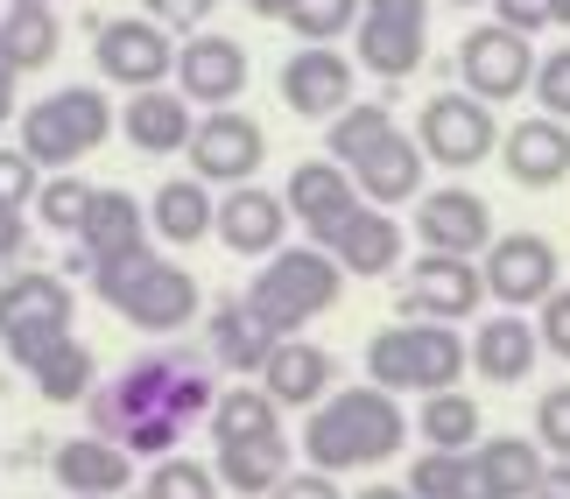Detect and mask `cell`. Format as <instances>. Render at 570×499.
Here are the masks:
<instances>
[{"instance_id": "17", "label": "cell", "mask_w": 570, "mask_h": 499, "mask_svg": "<svg viewBox=\"0 0 570 499\" xmlns=\"http://www.w3.org/2000/svg\"><path fill=\"white\" fill-rule=\"evenodd\" d=\"M415 232L430 240V253L472 260V253L493 247V211H487V198H472V190H430L423 211H415Z\"/></svg>"}, {"instance_id": "54", "label": "cell", "mask_w": 570, "mask_h": 499, "mask_svg": "<svg viewBox=\"0 0 570 499\" xmlns=\"http://www.w3.org/2000/svg\"><path fill=\"white\" fill-rule=\"evenodd\" d=\"M8 8H50V0H8Z\"/></svg>"}, {"instance_id": "19", "label": "cell", "mask_w": 570, "mask_h": 499, "mask_svg": "<svg viewBox=\"0 0 570 499\" xmlns=\"http://www.w3.org/2000/svg\"><path fill=\"white\" fill-rule=\"evenodd\" d=\"M282 226H289L282 198L275 190H254V183H239V190H226V204H212V232L226 240V253H275Z\"/></svg>"}, {"instance_id": "4", "label": "cell", "mask_w": 570, "mask_h": 499, "mask_svg": "<svg viewBox=\"0 0 570 499\" xmlns=\"http://www.w3.org/2000/svg\"><path fill=\"white\" fill-rule=\"evenodd\" d=\"M106 134H114V106L99 84H57L50 99L21 106V156L36 169H57V177L92 156Z\"/></svg>"}, {"instance_id": "46", "label": "cell", "mask_w": 570, "mask_h": 499, "mask_svg": "<svg viewBox=\"0 0 570 499\" xmlns=\"http://www.w3.org/2000/svg\"><path fill=\"white\" fill-rule=\"evenodd\" d=\"M268 499H345V492H338L332 471H289V479H282Z\"/></svg>"}, {"instance_id": "37", "label": "cell", "mask_w": 570, "mask_h": 499, "mask_svg": "<svg viewBox=\"0 0 570 499\" xmlns=\"http://www.w3.org/2000/svg\"><path fill=\"white\" fill-rule=\"evenodd\" d=\"M381 134H394L387 106H345V113L332 120V134H324V148H332V162H338V169H353Z\"/></svg>"}, {"instance_id": "33", "label": "cell", "mask_w": 570, "mask_h": 499, "mask_svg": "<svg viewBox=\"0 0 570 499\" xmlns=\"http://www.w3.org/2000/svg\"><path fill=\"white\" fill-rule=\"evenodd\" d=\"M148 226H156L169 247H190V240H205V232H212V190L197 183V177L163 183V190H156V204H148Z\"/></svg>"}, {"instance_id": "20", "label": "cell", "mask_w": 570, "mask_h": 499, "mask_svg": "<svg viewBox=\"0 0 570 499\" xmlns=\"http://www.w3.org/2000/svg\"><path fill=\"white\" fill-rule=\"evenodd\" d=\"M345 177H353V190L374 211H387V204H402V198L423 190V148H415L409 134H381L353 169H345Z\"/></svg>"}, {"instance_id": "27", "label": "cell", "mask_w": 570, "mask_h": 499, "mask_svg": "<svg viewBox=\"0 0 570 499\" xmlns=\"http://www.w3.org/2000/svg\"><path fill=\"white\" fill-rule=\"evenodd\" d=\"M535 323L529 317H514V310H500L479 323V338H472V366L487 373L493 387H514V380H529V366H535Z\"/></svg>"}, {"instance_id": "36", "label": "cell", "mask_w": 570, "mask_h": 499, "mask_svg": "<svg viewBox=\"0 0 570 499\" xmlns=\"http://www.w3.org/2000/svg\"><path fill=\"white\" fill-rule=\"evenodd\" d=\"M415 429H423L436 450H472L479 443V401L458 395V387H444V395L423 401V422H415Z\"/></svg>"}, {"instance_id": "3", "label": "cell", "mask_w": 570, "mask_h": 499, "mask_svg": "<svg viewBox=\"0 0 570 499\" xmlns=\"http://www.w3.org/2000/svg\"><path fill=\"white\" fill-rule=\"evenodd\" d=\"M92 289L106 310H120L135 331H184L197 317V275H184L169 253L156 247H135L120 260H99L92 268Z\"/></svg>"}, {"instance_id": "34", "label": "cell", "mask_w": 570, "mask_h": 499, "mask_svg": "<svg viewBox=\"0 0 570 499\" xmlns=\"http://www.w3.org/2000/svg\"><path fill=\"white\" fill-rule=\"evenodd\" d=\"M57 42H63V21L50 8H8V14H0V50H8L14 78L42 71V63L57 57Z\"/></svg>"}, {"instance_id": "29", "label": "cell", "mask_w": 570, "mask_h": 499, "mask_svg": "<svg viewBox=\"0 0 570 499\" xmlns=\"http://www.w3.org/2000/svg\"><path fill=\"white\" fill-rule=\"evenodd\" d=\"M212 479H226L239 499H268L282 479H289V443H218V471Z\"/></svg>"}, {"instance_id": "48", "label": "cell", "mask_w": 570, "mask_h": 499, "mask_svg": "<svg viewBox=\"0 0 570 499\" xmlns=\"http://www.w3.org/2000/svg\"><path fill=\"white\" fill-rule=\"evenodd\" d=\"M21 247H29V219H21V211H0V260H21Z\"/></svg>"}, {"instance_id": "16", "label": "cell", "mask_w": 570, "mask_h": 499, "mask_svg": "<svg viewBox=\"0 0 570 499\" xmlns=\"http://www.w3.org/2000/svg\"><path fill=\"white\" fill-rule=\"evenodd\" d=\"M353 204H360V190H353V177H345L338 162H296V169H289L282 211L311 226V240H317V247H332V232H338V219H345Z\"/></svg>"}, {"instance_id": "45", "label": "cell", "mask_w": 570, "mask_h": 499, "mask_svg": "<svg viewBox=\"0 0 570 499\" xmlns=\"http://www.w3.org/2000/svg\"><path fill=\"white\" fill-rule=\"evenodd\" d=\"M535 345H550L557 359H570V289L542 296V323H535Z\"/></svg>"}, {"instance_id": "24", "label": "cell", "mask_w": 570, "mask_h": 499, "mask_svg": "<svg viewBox=\"0 0 570 499\" xmlns=\"http://www.w3.org/2000/svg\"><path fill=\"white\" fill-rule=\"evenodd\" d=\"M190 127H197V113H190V99L184 92H135L120 106V134L141 148V156H184V141H190Z\"/></svg>"}, {"instance_id": "25", "label": "cell", "mask_w": 570, "mask_h": 499, "mask_svg": "<svg viewBox=\"0 0 570 499\" xmlns=\"http://www.w3.org/2000/svg\"><path fill=\"white\" fill-rule=\"evenodd\" d=\"M324 253H338L345 275H394V260H402V226H394L387 211H374V204H353Z\"/></svg>"}, {"instance_id": "15", "label": "cell", "mask_w": 570, "mask_h": 499, "mask_svg": "<svg viewBox=\"0 0 570 499\" xmlns=\"http://www.w3.org/2000/svg\"><path fill=\"white\" fill-rule=\"evenodd\" d=\"M282 106H296L303 120H338L345 106H353V63L338 50H296L282 63Z\"/></svg>"}, {"instance_id": "10", "label": "cell", "mask_w": 570, "mask_h": 499, "mask_svg": "<svg viewBox=\"0 0 570 499\" xmlns=\"http://www.w3.org/2000/svg\"><path fill=\"white\" fill-rule=\"evenodd\" d=\"M493 113L479 106L472 92H436L423 106V120H415V148H423V162H444V169H472L493 156Z\"/></svg>"}, {"instance_id": "40", "label": "cell", "mask_w": 570, "mask_h": 499, "mask_svg": "<svg viewBox=\"0 0 570 499\" xmlns=\"http://www.w3.org/2000/svg\"><path fill=\"white\" fill-rule=\"evenodd\" d=\"M148 499H218V479H212V465L169 450V458L148 471Z\"/></svg>"}, {"instance_id": "21", "label": "cell", "mask_w": 570, "mask_h": 499, "mask_svg": "<svg viewBox=\"0 0 570 499\" xmlns=\"http://www.w3.org/2000/svg\"><path fill=\"white\" fill-rule=\"evenodd\" d=\"M57 486L71 492V499H120L127 479H135V465H127V450H114L106 437H71V443H57Z\"/></svg>"}, {"instance_id": "39", "label": "cell", "mask_w": 570, "mask_h": 499, "mask_svg": "<svg viewBox=\"0 0 570 499\" xmlns=\"http://www.w3.org/2000/svg\"><path fill=\"white\" fill-rule=\"evenodd\" d=\"M85 211H92V183H78L71 169L36 190V219L50 226V232H78V226H85Z\"/></svg>"}, {"instance_id": "49", "label": "cell", "mask_w": 570, "mask_h": 499, "mask_svg": "<svg viewBox=\"0 0 570 499\" xmlns=\"http://www.w3.org/2000/svg\"><path fill=\"white\" fill-rule=\"evenodd\" d=\"M529 499H570V458L563 465H542V479H535Z\"/></svg>"}, {"instance_id": "5", "label": "cell", "mask_w": 570, "mask_h": 499, "mask_svg": "<svg viewBox=\"0 0 570 499\" xmlns=\"http://www.w3.org/2000/svg\"><path fill=\"white\" fill-rule=\"evenodd\" d=\"M338 260L324 253V247H275L268 253V268L254 275V289H247V310L268 323V331H303L311 317H324L338 302Z\"/></svg>"}, {"instance_id": "38", "label": "cell", "mask_w": 570, "mask_h": 499, "mask_svg": "<svg viewBox=\"0 0 570 499\" xmlns=\"http://www.w3.org/2000/svg\"><path fill=\"white\" fill-rule=\"evenodd\" d=\"M282 21H289L303 42H332L360 21V0H282Z\"/></svg>"}, {"instance_id": "11", "label": "cell", "mask_w": 570, "mask_h": 499, "mask_svg": "<svg viewBox=\"0 0 570 499\" xmlns=\"http://www.w3.org/2000/svg\"><path fill=\"white\" fill-rule=\"evenodd\" d=\"M99 71L127 84V92H156V84L177 71V42H169V29H156L148 14H120L99 29Z\"/></svg>"}, {"instance_id": "8", "label": "cell", "mask_w": 570, "mask_h": 499, "mask_svg": "<svg viewBox=\"0 0 570 499\" xmlns=\"http://www.w3.org/2000/svg\"><path fill=\"white\" fill-rule=\"evenodd\" d=\"M458 78H465V92L479 106H500V99H521L535 78V50L529 36L500 29V21H487V29H472L465 42H458Z\"/></svg>"}, {"instance_id": "55", "label": "cell", "mask_w": 570, "mask_h": 499, "mask_svg": "<svg viewBox=\"0 0 570 499\" xmlns=\"http://www.w3.org/2000/svg\"><path fill=\"white\" fill-rule=\"evenodd\" d=\"M0 71H8V78H14V63H8V50H0Z\"/></svg>"}, {"instance_id": "41", "label": "cell", "mask_w": 570, "mask_h": 499, "mask_svg": "<svg viewBox=\"0 0 570 499\" xmlns=\"http://www.w3.org/2000/svg\"><path fill=\"white\" fill-rule=\"evenodd\" d=\"M529 92H535V106H542V120H570V50H550V57L535 63Z\"/></svg>"}, {"instance_id": "28", "label": "cell", "mask_w": 570, "mask_h": 499, "mask_svg": "<svg viewBox=\"0 0 570 499\" xmlns=\"http://www.w3.org/2000/svg\"><path fill=\"white\" fill-rule=\"evenodd\" d=\"M275 345H282V338L247 310V296H226V302L212 310V352L226 359V373H261Z\"/></svg>"}, {"instance_id": "51", "label": "cell", "mask_w": 570, "mask_h": 499, "mask_svg": "<svg viewBox=\"0 0 570 499\" xmlns=\"http://www.w3.org/2000/svg\"><path fill=\"white\" fill-rule=\"evenodd\" d=\"M8 113H14V78L0 71V120H8Z\"/></svg>"}, {"instance_id": "2", "label": "cell", "mask_w": 570, "mask_h": 499, "mask_svg": "<svg viewBox=\"0 0 570 499\" xmlns=\"http://www.w3.org/2000/svg\"><path fill=\"white\" fill-rule=\"evenodd\" d=\"M409 437L402 408H394V395H381V387H345L338 401H317L311 429H303V450H311L317 471H360V465H381L394 458Z\"/></svg>"}, {"instance_id": "26", "label": "cell", "mask_w": 570, "mask_h": 499, "mask_svg": "<svg viewBox=\"0 0 570 499\" xmlns=\"http://www.w3.org/2000/svg\"><path fill=\"white\" fill-rule=\"evenodd\" d=\"M508 177L529 183V190H550L570 177V127L563 120H521L508 134Z\"/></svg>"}, {"instance_id": "32", "label": "cell", "mask_w": 570, "mask_h": 499, "mask_svg": "<svg viewBox=\"0 0 570 499\" xmlns=\"http://www.w3.org/2000/svg\"><path fill=\"white\" fill-rule=\"evenodd\" d=\"M472 465L487 471V486L500 499H529L535 479H542V443H529V437H487V443H472Z\"/></svg>"}, {"instance_id": "50", "label": "cell", "mask_w": 570, "mask_h": 499, "mask_svg": "<svg viewBox=\"0 0 570 499\" xmlns=\"http://www.w3.org/2000/svg\"><path fill=\"white\" fill-rule=\"evenodd\" d=\"M353 499H409V486H366V492H353Z\"/></svg>"}, {"instance_id": "53", "label": "cell", "mask_w": 570, "mask_h": 499, "mask_svg": "<svg viewBox=\"0 0 570 499\" xmlns=\"http://www.w3.org/2000/svg\"><path fill=\"white\" fill-rule=\"evenodd\" d=\"M550 21H563V29H570V0H550Z\"/></svg>"}, {"instance_id": "31", "label": "cell", "mask_w": 570, "mask_h": 499, "mask_svg": "<svg viewBox=\"0 0 570 499\" xmlns=\"http://www.w3.org/2000/svg\"><path fill=\"white\" fill-rule=\"evenodd\" d=\"M212 437L218 443H275L282 416L261 387H226V395H212Z\"/></svg>"}, {"instance_id": "6", "label": "cell", "mask_w": 570, "mask_h": 499, "mask_svg": "<svg viewBox=\"0 0 570 499\" xmlns=\"http://www.w3.org/2000/svg\"><path fill=\"white\" fill-rule=\"evenodd\" d=\"M366 373H374V387L387 395H402V387H415V395H444V387H458V373H465V345H458L451 323H387V331H374V345H366Z\"/></svg>"}, {"instance_id": "43", "label": "cell", "mask_w": 570, "mask_h": 499, "mask_svg": "<svg viewBox=\"0 0 570 499\" xmlns=\"http://www.w3.org/2000/svg\"><path fill=\"white\" fill-rule=\"evenodd\" d=\"M535 443H550L557 458H570V387H550L535 401Z\"/></svg>"}, {"instance_id": "13", "label": "cell", "mask_w": 570, "mask_h": 499, "mask_svg": "<svg viewBox=\"0 0 570 499\" xmlns=\"http://www.w3.org/2000/svg\"><path fill=\"white\" fill-rule=\"evenodd\" d=\"M479 281H487V296H500L508 310H521V302H542L557 289V247L542 240V232H508V240L487 247V268H479Z\"/></svg>"}, {"instance_id": "12", "label": "cell", "mask_w": 570, "mask_h": 499, "mask_svg": "<svg viewBox=\"0 0 570 499\" xmlns=\"http://www.w3.org/2000/svg\"><path fill=\"white\" fill-rule=\"evenodd\" d=\"M402 302H409L415 323H458V317H472L479 302H487V281H479V268L458 260V253H423L409 268V281H402Z\"/></svg>"}, {"instance_id": "1", "label": "cell", "mask_w": 570, "mask_h": 499, "mask_svg": "<svg viewBox=\"0 0 570 499\" xmlns=\"http://www.w3.org/2000/svg\"><path fill=\"white\" fill-rule=\"evenodd\" d=\"M212 366L184 352V345H163V352H141L135 366H120L106 387L85 395L92 408V437H106L127 458H169L184 443V429L197 416H212Z\"/></svg>"}, {"instance_id": "44", "label": "cell", "mask_w": 570, "mask_h": 499, "mask_svg": "<svg viewBox=\"0 0 570 499\" xmlns=\"http://www.w3.org/2000/svg\"><path fill=\"white\" fill-rule=\"evenodd\" d=\"M212 8H218V0H141V14L156 21V29H169V36H177V29H205Z\"/></svg>"}, {"instance_id": "23", "label": "cell", "mask_w": 570, "mask_h": 499, "mask_svg": "<svg viewBox=\"0 0 570 499\" xmlns=\"http://www.w3.org/2000/svg\"><path fill=\"white\" fill-rule=\"evenodd\" d=\"M78 240H85V268H99V260H120V253L148 247V204L127 198V190H92V211H85Z\"/></svg>"}, {"instance_id": "35", "label": "cell", "mask_w": 570, "mask_h": 499, "mask_svg": "<svg viewBox=\"0 0 570 499\" xmlns=\"http://www.w3.org/2000/svg\"><path fill=\"white\" fill-rule=\"evenodd\" d=\"M29 373H36V395H42V401H85V395L99 387V359L85 352L78 338H57L50 352L29 366Z\"/></svg>"}, {"instance_id": "47", "label": "cell", "mask_w": 570, "mask_h": 499, "mask_svg": "<svg viewBox=\"0 0 570 499\" xmlns=\"http://www.w3.org/2000/svg\"><path fill=\"white\" fill-rule=\"evenodd\" d=\"M493 8H500V29H514V36L550 29V0H493Z\"/></svg>"}, {"instance_id": "9", "label": "cell", "mask_w": 570, "mask_h": 499, "mask_svg": "<svg viewBox=\"0 0 570 499\" xmlns=\"http://www.w3.org/2000/svg\"><path fill=\"white\" fill-rule=\"evenodd\" d=\"M184 156H190V169H197V183H247L261 162H268V141H261V127L239 113V106H218V113H205L190 127V141H184Z\"/></svg>"}, {"instance_id": "18", "label": "cell", "mask_w": 570, "mask_h": 499, "mask_svg": "<svg viewBox=\"0 0 570 499\" xmlns=\"http://www.w3.org/2000/svg\"><path fill=\"white\" fill-rule=\"evenodd\" d=\"M332 380H338V366L311 338H282L268 352V366H261V395H268L275 408H317Z\"/></svg>"}, {"instance_id": "30", "label": "cell", "mask_w": 570, "mask_h": 499, "mask_svg": "<svg viewBox=\"0 0 570 499\" xmlns=\"http://www.w3.org/2000/svg\"><path fill=\"white\" fill-rule=\"evenodd\" d=\"M409 499H500L487 486V471L472 465V450H430L409 471Z\"/></svg>"}, {"instance_id": "56", "label": "cell", "mask_w": 570, "mask_h": 499, "mask_svg": "<svg viewBox=\"0 0 570 499\" xmlns=\"http://www.w3.org/2000/svg\"><path fill=\"white\" fill-rule=\"evenodd\" d=\"M451 8H472V0H451Z\"/></svg>"}, {"instance_id": "42", "label": "cell", "mask_w": 570, "mask_h": 499, "mask_svg": "<svg viewBox=\"0 0 570 499\" xmlns=\"http://www.w3.org/2000/svg\"><path fill=\"white\" fill-rule=\"evenodd\" d=\"M36 190H42V169L21 156V148H0V211L36 204Z\"/></svg>"}, {"instance_id": "22", "label": "cell", "mask_w": 570, "mask_h": 499, "mask_svg": "<svg viewBox=\"0 0 570 499\" xmlns=\"http://www.w3.org/2000/svg\"><path fill=\"white\" fill-rule=\"evenodd\" d=\"M21 331H71V289L57 275H8L0 281V345Z\"/></svg>"}, {"instance_id": "7", "label": "cell", "mask_w": 570, "mask_h": 499, "mask_svg": "<svg viewBox=\"0 0 570 499\" xmlns=\"http://www.w3.org/2000/svg\"><path fill=\"white\" fill-rule=\"evenodd\" d=\"M360 63L374 78H409L430 42V0H360Z\"/></svg>"}, {"instance_id": "14", "label": "cell", "mask_w": 570, "mask_h": 499, "mask_svg": "<svg viewBox=\"0 0 570 499\" xmlns=\"http://www.w3.org/2000/svg\"><path fill=\"white\" fill-rule=\"evenodd\" d=\"M177 92L190 106H233L247 92V50H239L233 36H190L177 42Z\"/></svg>"}, {"instance_id": "52", "label": "cell", "mask_w": 570, "mask_h": 499, "mask_svg": "<svg viewBox=\"0 0 570 499\" xmlns=\"http://www.w3.org/2000/svg\"><path fill=\"white\" fill-rule=\"evenodd\" d=\"M254 14H268V21H282V0H247Z\"/></svg>"}]
</instances>
